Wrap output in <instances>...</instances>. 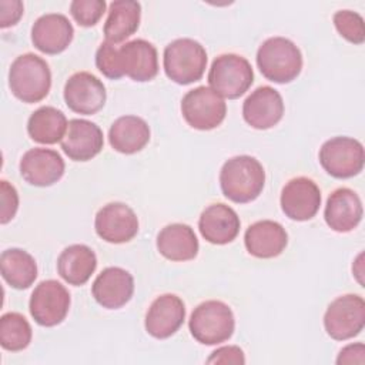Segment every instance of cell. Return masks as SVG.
I'll return each mask as SVG.
<instances>
[{"label":"cell","instance_id":"cell-1","mask_svg":"<svg viewBox=\"0 0 365 365\" xmlns=\"http://www.w3.org/2000/svg\"><path fill=\"white\" fill-rule=\"evenodd\" d=\"M264 184V167L251 155H235L221 167V191L232 202L245 204L254 201L262 192Z\"/></svg>","mask_w":365,"mask_h":365},{"label":"cell","instance_id":"cell-2","mask_svg":"<svg viewBox=\"0 0 365 365\" xmlns=\"http://www.w3.org/2000/svg\"><path fill=\"white\" fill-rule=\"evenodd\" d=\"M9 87L16 98L23 103H38L47 97L51 87V71L44 58L26 53L11 63Z\"/></svg>","mask_w":365,"mask_h":365},{"label":"cell","instance_id":"cell-3","mask_svg":"<svg viewBox=\"0 0 365 365\" xmlns=\"http://www.w3.org/2000/svg\"><path fill=\"white\" fill-rule=\"evenodd\" d=\"M257 66L267 80L285 84L299 76L302 54L289 38L281 36L269 37L258 47Z\"/></svg>","mask_w":365,"mask_h":365},{"label":"cell","instance_id":"cell-4","mask_svg":"<svg viewBox=\"0 0 365 365\" xmlns=\"http://www.w3.org/2000/svg\"><path fill=\"white\" fill-rule=\"evenodd\" d=\"M163 66L167 77L181 86L201 80L207 67V51L194 38H177L164 48Z\"/></svg>","mask_w":365,"mask_h":365},{"label":"cell","instance_id":"cell-5","mask_svg":"<svg viewBox=\"0 0 365 365\" xmlns=\"http://www.w3.org/2000/svg\"><path fill=\"white\" fill-rule=\"evenodd\" d=\"M188 328L192 338L204 345H218L231 338L235 318L231 308L217 299L204 301L191 312Z\"/></svg>","mask_w":365,"mask_h":365},{"label":"cell","instance_id":"cell-6","mask_svg":"<svg viewBox=\"0 0 365 365\" xmlns=\"http://www.w3.org/2000/svg\"><path fill=\"white\" fill-rule=\"evenodd\" d=\"M208 83L221 97L234 100L248 91L254 83V71L245 57L227 53L214 58L208 71Z\"/></svg>","mask_w":365,"mask_h":365},{"label":"cell","instance_id":"cell-7","mask_svg":"<svg viewBox=\"0 0 365 365\" xmlns=\"http://www.w3.org/2000/svg\"><path fill=\"white\" fill-rule=\"evenodd\" d=\"M319 163L334 178H351L364 168V145L352 137H332L319 148Z\"/></svg>","mask_w":365,"mask_h":365},{"label":"cell","instance_id":"cell-8","mask_svg":"<svg viewBox=\"0 0 365 365\" xmlns=\"http://www.w3.org/2000/svg\"><path fill=\"white\" fill-rule=\"evenodd\" d=\"M181 114L190 127L208 131L224 121L227 104L211 87L200 86L187 91L182 97Z\"/></svg>","mask_w":365,"mask_h":365},{"label":"cell","instance_id":"cell-9","mask_svg":"<svg viewBox=\"0 0 365 365\" xmlns=\"http://www.w3.org/2000/svg\"><path fill=\"white\" fill-rule=\"evenodd\" d=\"M365 325V301L356 294H345L335 298L324 315L327 334L335 341H346L356 336Z\"/></svg>","mask_w":365,"mask_h":365},{"label":"cell","instance_id":"cell-10","mask_svg":"<svg viewBox=\"0 0 365 365\" xmlns=\"http://www.w3.org/2000/svg\"><path fill=\"white\" fill-rule=\"evenodd\" d=\"M67 288L56 281H41L31 292L29 309L33 319L41 327H56L64 321L70 309Z\"/></svg>","mask_w":365,"mask_h":365},{"label":"cell","instance_id":"cell-11","mask_svg":"<svg viewBox=\"0 0 365 365\" xmlns=\"http://www.w3.org/2000/svg\"><path fill=\"white\" fill-rule=\"evenodd\" d=\"M64 101L67 107L83 115L100 111L107 100V91L101 80L88 71H78L68 77L64 84Z\"/></svg>","mask_w":365,"mask_h":365},{"label":"cell","instance_id":"cell-12","mask_svg":"<svg viewBox=\"0 0 365 365\" xmlns=\"http://www.w3.org/2000/svg\"><path fill=\"white\" fill-rule=\"evenodd\" d=\"M97 235L111 244L131 241L138 232V218L124 202H108L98 210L94 220Z\"/></svg>","mask_w":365,"mask_h":365},{"label":"cell","instance_id":"cell-13","mask_svg":"<svg viewBox=\"0 0 365 365\" xmlns=\"http://www.w3.org/2000/svg\"><path fill=\"white\" fill-rule=\"evenodd\" d=\"M279 202L289 220L308 221L319 210L321 190L311 178L295 177L282 187Z\"/></svg>","mask_w":365,"mask_h":365},{"label":"cell","instance_id":"cell-14","mask_svg":"<svg viewBox=\"0 0 365 365\" xmlns=\"http://www.w3.org/2000/svg\"><path fill=\"white\" fill-rule=\"evenodd\" d=\"M117 57L121 74L134 81H150L158 73L157 48L144 38H135L117 47Z\"/></svg>","mask_w":365,"mask_h":365},{"label":"cell","instance_id":"cell-15","mask_svg":"<svg viewBox=\"0 0 365 365\" xmlns=\"http://www.w3.org/2000/svg\"><path fill=\"white\" fill-rule=\"evenodd\" d=\"M19 168L26 182L36 187H50L63 177L66 164L57 151L36 147L23 154Z\"/></svg>","mask_w":365,"mask_h":365},{"label":"cell","instance_id":"cell-16","mask_svg":"<svg viewBox=\"0 0 365 365\" xmlns=\"http://www.w3.org/2000/svg\"><path fill=\"white\" fill-rule=\"evenodd\" d=\"M184 319L185 305L182 299L175 294H163L151 302L145 314L144 327L151 336L165 339L181 328Z\"/></svg>","mask_w":365,"mask_h":365},{"label":"cell","instance_id":"cell-17","mask_svg":"<svg viewBox=\"0 0 365 365\" xmlns=\"http://www.w3.org/2000/svg\"><path fill=\"white\" fill-rule=\"evenodd\" d=\"M284 115L281 94L269 87L255 88L242 104V117L248 125L257 130H268L277 125Z\"/></svg>","mask_w":365,"mask_h":365},{"label":"cell","instance_id":"cell-18","mask_svg":"<svg viewBox=\"0 0 365 365\" xmlns=\"http://www.w3.org/2000/svg\"><path fill=\"white\" fill-rule=\"evenodd\" d=\"M91 294L103 308L118 309L131 299L134 278L124 268L107 267L94 279Z\"/></svg>","mask_w":365,"mask_h":365},{"label":"cell","instance_id":"cell-19","mask_svg":"<svg viewBox=\"0 0 365 365\" xmlns=\"http://www.w3.org/2000/svg\"><path fill=\"white\" fill-rule=\"evenodd\" d=\"M104 145L101 128L88 120L73 118L61 140L64 154L73 161H88L94 158Z\"/></svg>","mask_w":365,"mask_h":365},{"label":"cell","instance_id":"cell-20","mask_svg":"<svg viewBox=\"0 0 365 365\" xmlns=\"http://www.w3.org/2000/svg\"><path fill=\"white\" fill-rule=\"evenodd\" d=\"M74 29L70 20L60 13L40 16L31 27V41L44 54L63 53L71 43Z\"/></svg>","mask_w":365,"mask_h":365},{"label":"cell","instance_id":"cell-21","mask_svg":"<svg viewBox=\"0 0 365 365\" xmlns=\"http://www.w3.org/2000/svg\"><path fill=\"white\" fill-rule=\"evenodd\" d=\"M362 202L359 195L346 187L336 188L327 200L324 218L327 225L336 232H349L362 220Z\"/></svg>","mask_w":365,"mask_h":365},{"label":"cell","instance_id":"cell-22","mask_svg":"<svg viewBox=\"0 0 365 365\" xmlns=\"http://www.w3.org/2000/svg\"><path fill=\"white\" fill-rule=\"evenodd\" d=\"M240 225L238 214L222 202L208 205L198 220L202 238L215 245H225L234 241L240 232Z\"/></svg>","mask_w":365,"mask_h":365},{"label":"cell","instance_id":"cell-23","mask_svg":"<svg viewBox=\"0 0 365 365\" xmlns=\"http://www.w3.org/2000/svg\"><path fill=\"white\" fill-rule=\"evenodd\" d=\"M244 244L247 251L255 258H274L285 250L288 234L279 222L261 220L247 228Z\"/></svg>","mask_w":365,"mask_h":365},{"label":"cell","instance_id":"cell-24","mask_svg":"<svg viewBox=\"0 0 365 365\" xmlns=\"http://www.w3.org/2000/svg\"><path fill=\"white\" fill-rule=\"evenodd\" d=\"M198 248L197 235L187 224H168L157 235V250L170 261L194 259L198 254Z\"/></svg>","mask_w":365,"mask_h":365},{"label":"cell","instance_id":"cell-25","mask_svg":"<svg viewBox=\"0 0 365 365\" xmlns=\"http://www.w3.org/2000/svg\"><path fill=\"white\" fill-rule=\"evenodd\" d=\"M141 19V6L133 0H114L110 3L103 33L107 43L118 44L131 37Z\"/></svg>","mask_w":365,"mask_h":365},{"label":"cell","instance_id":"cell-26","mask_svg":"<svg viewBox=\"0 0 365 365\" xmlns=\"http://www.w3.org/2000/svg\"><path fill=\"white\" fill-rule=\"evenodd\" d=\"M97 268L94 251L84 244H73L61 251L57 258V272L70 285L86 284Z\"/></svg>","mask_w":365,"mask_h":365},{"label":"cell","instance_id":"cell-27","mask_svg":"<svg viewBox=\"0 0 365 365\" xmlns=\"http://www.w3.org/2000/svg\"><path fill=\"white\" fill-rule=\"evenodd\" d=\"M150 127L141 117H118L108 130L110 145L121 154H135L150 141Z\"/></svg>","mask_w":365,"mask_h":365},{"label":"cell","instance_id":"cell-28","mask_svg":"<svg viewBox=\"0 0 365 365\" xmlns=\"http://www.w3.org/2000/svg\"><path fill=\"white\" fill-rule=\"evenodd\" d=\"M68 121L64 113L56 107L44 106L37 108L27 121L30 138L40 144H56L66 135Z\"/></svg>","mask_w":365,"mask_h":365},{"label":"cell","instance_id":"cell-29","mask_svg":"<svg viewBox=\"0 0 365 365\" xmlns=\"http://www.w3.org/2000/svg\"><path fill=\"white\" fill-rule=\"evenodd\" d=\"M0 268L4 281L16 289L29 288L37 278L36 259L20 248L3 251L0 255Z\"/></svg>","mask_w":365,"mask_h":365},{"label":"cell","instance_id":"cell-30","mask_svg":"<svg viewBox=\"0 0 365 365\" xmlns=\"http://www.w3.org/2000/svg\"><path fill=\"white\" fill-rule=\"evenodd\" d=\"M33 331L29 321L19 312H7L0 318V345L6 351L19 352L31 342Z\"/></svg>","mask_w":365,"mask_h":365},{"label":"cell","instance_id":"cell-31","mask_svg":"<svg viewBox=\"0 0 365 365\" xmlns=\"http://www.w3.org/2000/svg\"><path fill=\"white\" fill-rule=\"evenodd\" d=\"M334 26L338 33L354 44H362L365 41V26L361 14L352 10H339L332 17Z\"/></svg>","mask_w":365,"mask_h":365},{"label":"cell","instance_id":"cell-32","mask_svg":"<svg viewBox=\"0 0 365 365\" xmlns=\"http://www.w3.org/2000/svg\"><path fill=\"white\" fill-rule=\"evenodd\" d=\"M106 7L104 0H74L70 3V14L78 26L91 27L103 17Z\"/></svg>","mask_w":365,"mask_h":365},{"label":"cell","instance_id":"cell-33","mask_svg":"<svg viewBox=\"0 0 365 365\" xmlns=\"http://www.w3.org/2000/svg\"><path fill=\"white\" fill-rule=\"evenodd\" d=\"M96 66L98 71L110 80H118L123 77L118 66L117 46L111 43H101L96 51Z\"/></svg>","mask_w":365,"mask_h":365},{"label":"cell","instance_id":"cell-34","mask_svg":"<svg viewBox=\"0 0 365 365\" xmlns=\"http://www.w3.org/2000/svg\"><path fill=\"white\" fill-rule=\"evenodd\" d=\"M0 200H1V210H0V222L7 224L11 221L19 208V194L17 190L6 180L0 181Z\"/></svg>","mask_w":365,"mask_h":365},{"label":"cell","instance_id":"cell-35","mask_svg":"<svg viewBox=\"0 0 365 365\" xmlns=\"http://www.w3.org/2000/svg\"><path fill=\"white\" fill-rule=\"evenodd\" d=\"M207 364H245L244 351L237 345H228L217 348L207 359Z\"/></svg>","mask_w":365,"mask_h":365},{"label":"cell","instance_id":"cell-36","mask_svg":"<svg viewBox=\"0 0 365 365\" xmlns=\"http://www.w3.org/2000/svg\"><path fill=\"white\" fill-rule=\"evenodd\" d=\"M0 27L6 29L14 26L23 16V3L19 0H1L0 1Z\"/></svg>","mask_w":365,"mask_h":365},{"label":"cell","instance_id":"cell-37","mask_svg":"<svg viewBox=\"0 0 365 365\" xmlns=\"http://www.w3.org/2000/svg\"><path fill=\"white\" fill-rule=\"evenodd\" d=\"M336 364H359L364 365L365 364V346L362 342H356V344H349L346 346H344L336 358Z\"/></svg>","mask_w":365,"mask_h":365}]
</instances>
